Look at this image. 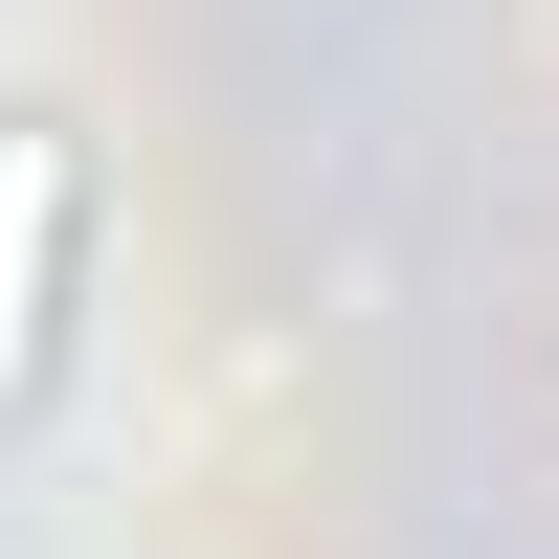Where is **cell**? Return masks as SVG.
I'll use <instances>...</instances> for the list:
<instances>
[{
  "label": "cell",
  "mask_w": 559,
  "mask_h": 559,
  "mask_svg": "<svg viewBox=\"0 0 559 559\" xmlns=\"http://www.w3.org/2000/svg\"><path fill=\"white\" fill-rule=\"evenodd\" d=\"M68 269H90V134L0 112V426L68 381Z\"/></svg>",
  "instance_id": "6da1fadb"
}]
</instances>
